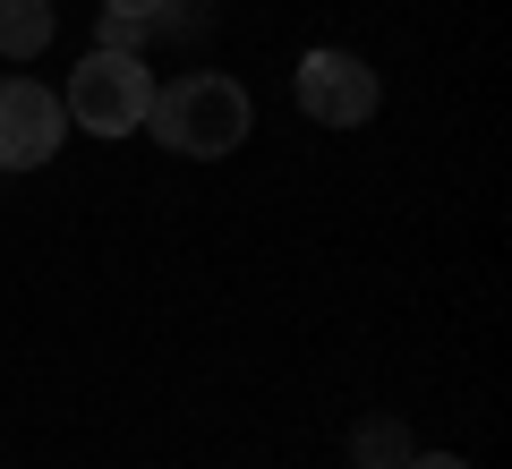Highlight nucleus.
Masks as SVG:
<instances>
[{
	"label": "nucleus",
	"instance_id": "obj_1",
	"mask_svg": "<svg viewBox=\"0 0 512 469\" xmlns=\"http://www.w3.org/2000/svg\"><path fill=\"white\" fill-rule=\"evenodd\" d=\"M146 128H154V145L188 154V163H222V154L248 145L256 103H248V86H239L231 69H188V77H171V86H154Z\"/></svg>",
	"mask_w": 512,
	"mask_h": 469
},
{
	"label": "nucleus",
	"instance_id": "obj_2",
	"mask_svg": "<svg viewBox=\"0 0 512 469\" xmlns=\"http://www.w3.org/2000/svg\"><path fill=\"white\" fill-rule=\"evenodd\" d=\"M69 120L86 137H128V128H146V103H154V69L146 52H86L60 86Z\"/></svg>",
	"mask_w": 512,
	"mask_h": 469
},
{
	"label": "nucleus",
	"instance_id": "obj_3",
	"mask_svg": "<svg viewBox=\"0 0 512 469\" xmlns=\"http://www.w3.org/2000/svg\"><path fill=\"white\" fill-rule=\"evenodd\" d=\"M291 94H299V111L325 120V128H359V120H376V103H384L376 69H367L359 52H342V43H316L291 69Z\"/></svg>",
	"mask_w": 512,
	"mask_h": 469
},
{
	"label": "nucleus",
	"instance_id": "obj_4",
	"mask_svg": "<svg viewBox=\"0 0 512 469\" xmlns=\"http://www.w3.org/2000/svg\"><path fill=\"white\" fill-rule=\"evenodd\" d=\"M69 137V103L43 77H0V171H43Z\"/></svg>",
	"mask_w": 512,
	"mask_h": 469
},
{
	"label": "nucleus",
	"instance_id": "obj_5",
	"mask_svg": "<svg viewBox=\"0 0 512 469\" xmlns=\"http://www.w3.org/2000/svg\"><path fill=\"white\" fill-rule=\"evenodd\" d=\"M60 35V0H0V60H43Z\"/></svg>",
	"mask_w": 512,
	"mask_h": 469
},
{
	"label": "nucleus",
	"instance_id": "obj_6",
	"mask_svg": "<svg viewBox=\"0 0 512 469\" xmlns=\"http://www.w3.org/2000/svg\"><path fill=\"white\" fill-rule=\"evenodd\" d=\"M410 452H419V444H410L402 410H367L359 427H350V461H359V469H402Z\"/></svg>",
	"mask_w": 512,
	"mask_h": 469
},
{
	"label": "nucleus",
	"instance_id": "obj_7",
	"mask_svg": "<svg viewBox=\"0 0 512 469\" xmlns=\"http://www.w3.org/2000/svg\"><path fill=\"white\" fill-rule=\"evenodd\" d=\"M146 26H154V18H128V9H103V26H94V52H146Z\"/></svg>",
	"mask_w": 512,
	"mask_h": 469
},
{
	"label": "nucleus",
	"instance_id": "obj_8",
	"mask_svg": "<svg viewBox=\"0 0 512 469\" xmlns=\"http://www.w3.org/2000/svg\"><path fill=\"white\" fill-rule=\"evenodd\" d=\"M402 469H470V461H461V452H410Z\"/></svg>",
	"mask_w": 512,
	"mask_h": 469
},
{
	"label": "nucleus",
	"instance_id": "obj_9",
	"mask_svg": "<svg viewBox=\"0 0 512 469\" xmlns=\"http://www.w3.org/2000/svg\"><path fill=\"white\" fill-rule=\"evenodd\" d=\"M103 9H128V18H163V0H103Z\"/></svg>",
	"mask_w": 512,
	"mask_h": 469
}]
</instances>
